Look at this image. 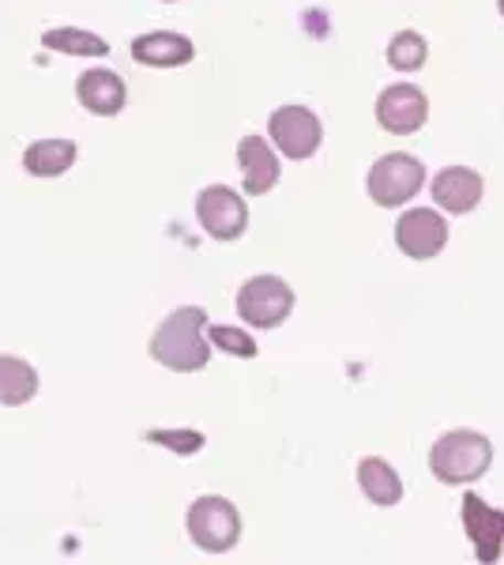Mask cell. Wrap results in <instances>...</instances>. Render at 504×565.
Segmentation results:
<instances>
[{"label":"cell","mask_w":504,"mask_h":565,"mask_svg":"<svg viewBox=\"0 0 504 565\" xmlns=\"http://www.w3.org/2000/svg\"><path fill=\"white\" fill-rule=\"evenodd\" d=\"M148 441L167 445V449L181 452V457H192V452L204 449V434H196V430H151Z\"/></svg>","instance_id":"obj_21"},{"label":"cell","mask_w":504,"mask_h":565,"mask_svg":"<svg viewBox=\"0 0 504 565\" xmlns=\"http://www.w3.org/2000/svg\"><path fill=\"white\" fill-rule=\"evenodd\" d=\"M192 57H196V45L178 31H151L132 39V61L143 68H181Z\"/></svg>","instance_id":"obj_12"},{"label":"cell","mask_w":504,"mask_h":565,"mask_svg":"<svg viewBox=\"0 0 504 565\" xmlns=\"http://www.w3.org/2000/svg\"><path fill=\"white\" fill-rule=\"evenodd\" d=\"M490 463H493V441L474 430L444 434L433 445V452H429V471L441 482H448V487H463V482L482 479L490 471Z\"/></svg>","instance_id":"obj_2"},{"label":"cell","mask_w":504,"mask_h":565,"mask_svg":"<svg viewBox=\"0 0 504 565\" xmlns=\"http://www.w3.org/2000/svg\"><path fill=\"white\" fill-rule=\"evenodd\" d=\"M237 167H242V181L249 196L271 193L275 181H279V159H275L271 143L260 140V136H245L237 143Z\"/></svg>","instance_id":"obj_14"},{"label":"cell","mask_w":504,"mask_h":565,"mask_svg":"<svg viewBox=\"0 0 504 565\" xmlns=\"http://www.w3.org/2000/svg\"><path fill=\"white\" fill-rule=\"evenodd\" d=\"M207 332V343L211 348H218V351H226V354H234V359H256V340L249 332H242V328H230V324H211L204 328Z\"/></svg>","instance_id":"obj_20"},{"label":"cell","mask_w":504,"mask_h":565,"mask_svg":"<svg viewBox=\"0 0 504 565\" xmlns=\"http://www.w3.org/2000/svg\"><path fill=\"white\" fill-rule=\"evenodd\" d=\"M444 242H448V223L433 207H410L396 223V245L410 260L437 257L444 249Z\"/></svg>","instance_id":"obj_9"},{"label":"cell","mask_w":504,"mask_h":565,"mask_svg":"<svg viewBox=\"0 0 504 565\" xmlns=\"http://www.w3.org/2000/svg\"><path fill=\"white\" fill-rule=\"evenodd\" d=\"M497 8H501V15H504V0H497Z\"/></svg>","instance_id":"obj_22"},{"label":"cell","mask_w":504,"mask_h":565,"mask_svg":"<svg viewBox=\"0 0 504 565\" xmlns=\"http://www.w3.org/2000/svg\"><path fill=\"white\" fill-rule=\"evenodd\" d=\"M429 57V45L418 31H399L388 42V65L396 72H418Z\"/></svg>","instance_id":"obj_19"},{"label":"cell","mask_w":504,"mask_h":565,"mask_svg":"<svg viewBox=\"0 0 504 565\" xmlns=\"http://www.w3.org/2000/svg\"><path fill=\"white\" fill-rule=\"evenodd\" d=\"M357 482H362V494L369 498L373 505H396L403 498V479L396 476V468L380 457H365L357 463Z\"/></svg>","instance_id":"obj_17"},{"label":"cell","mask_w":504,"mask_h":565,"mask_svg":"<svg viewBox=\"0 0 504 565\" xmlns=\"http://www.w3.org/2000/svg\"><path fill=\"white\" fill-rule=\"evenodd\" d=\"M268 132H271L275 148L294 162L317 154L320 140H324V125H320V117L305 106H279L268 121Z\"/></svg>","instance_id":"obj_7"},{"label":"cell","mask_w":504,"mask_h":565,"mask_svg":"<svg viewBox=\"0 0 504 565\" xmlns=\"http://www.w3.org/2000/svg\"><path fill=\"white\" fill-rule=\"evenodd\" d=\"M196 218L215 242H234L249 226V204L230 185H207L196 196Z\"/></svg>","instance_id":"obj_6"},{"label":"cell","mask_w":504,"mask_h":565,"mask_svg":"<svg viewBox=\"0 0 504 565\" xmlns=\"http://www.w3.org/2000/svg\"><path fill=\"white\" fill-rule=\"evenodd\" d=\"M482 174L479 170H467V167H448L441 174L433 178V200L437 207L448 215H467L479 207L482 200Z\"/></svg>","instance_id":"obj_13"},{"label":"cell","mask_w":504,"mask_h":565,"mask_svg":"<svg viewBox=\"0 0 504 565\" xmlns=\"http://www.w3.org/2000/svg\"><path fill=\"white\" fill-rule=\"evenodd\" d=\"M76 98L87 114L95 117H117L128 103V87L117 72L109 68H87L84 76L76 79Z\"/></svg>","instance_id":"obj_11"},{"label":"cell","mask_w":504,"mask_h":565,"mask_svg":"<svg viewBox=\"0 0 504 565\" xmlns=\"http://www.w3.org/2000/svg\"><path fill=\"white\" fill-rule=\"evenodd\" d=\"M42 45L53 53H68V57H106L109 42L103 34L79 31V26H57V31H45Z\"/></svg>","instance_id":"obj_18"},{"label":"cell","mask_w":504,"mask_h":565,"mask_svg":"<svg viewBox=\"0 0 504 565\" xmlns=\"http://www.w3.org/2000/svg\"><path fill=\"white\" fill-rule=\"evenodd\" d=\"M463 532L471 540L474 554L479 562H497L501 558V546H504V513L493 505H485L479 494H467L463 498Z\"/></svg>","instance_id":"obj_10"},{"label":"cell","mask_w":504,"mask_h":565,"mask_svg":"<svg viewBox=\"0 0 504 565\" xmlns=\"http://www.w3.org/2000/svg\"><path fill=\"white\" fill-rule=\"evenodd\" d=\"M429 117V98L421 95L415 84H392L380 90L377 98V121L384 132L392 136H410L426 125Z\"/></svg>","instance_id":"obj_8"},{"label":"cell","mask_w":504,"mask_h":565,"mask_svg":"<svg viewBox=\"0 0 504 565\" xmlns=\"http://www.w3.org/2000/svg\"><path fill=\"white\" fill-rule=\"evenodd\" d=\"M39 396V370L15 354H0V404L23 407Z\"/></svg>","instance_id":"obj_16"},{"label":"cell","mask_w":504,"mask_h":565,"mask_svg":"<svg viewBox=\"0 0 504 565\" xmlns=\"http://www.w3.org/2000/svg\"><path fill=\"white\" fill-rule=\"evenodd\" d=\"M294 309V290L279 276H253L237 290V317L253 328H279Z\"/></svg>","instance_id":"obj_4"},{"label":"cell","mask_w":504,"mask_h":565,"mask_svg":"<svg viewBox=\"0 0 504 565\" xmlns=\"http://www.w3.org/2000/svg\"><path fill=\"white\" fill-rule=\"evenodd\" d=\"M426 185V167L415 159V154L392 151L384 159L373 162L369 178H365V189L377 200L380 207H399L407 200L418 196V189Z\"/></svg>","instance_id":"obj_5"},{"label":"cell","mask_w":504,"mask_h":565,"mask_svg":"<svg viewBox=\"0 0 504 565\" xmlns=\"http://www.w3.org/2000/svg\"><path fill=\"white\" fill-rule=\"evenodd\" d=\"M167 4H178V0H167Z\"/></svg>","instance_id":"obj_23"},{"label":"cell","mask_w":504,"mask_h":565,"mask_svg":"<svg viewBox=\"0 0 504 565\" xmlns=\"http://www.w3.org/2000/svg\"><path fill=\"white\" fill-rule=\"evenodd\" d=\"M185 524H189V540L207 554H226L242 540V516H237L234 501L215 494L192 501Z\"/></svg>","instance_id":"obj_3"},{"label":"cell","mask_w":504,"mask_h":565,"mask_svg":"<svg viewBox=\"0 0 504 565\" xmlns=\"http://www.w3.org/2000/svg\"><path fill=\"white\" fill-rule=\"evenodd\" d=\"M79 148L64 136H50V140H39L23 151V170L31 178H61L76 167Z\"/></svg>","instance_id":"obj_15"},{"label":"cell","mask_w":504,"mask_h":565,"mask_svg":"<svg viewBox=\"0 0 504 565\" xmlns=\"http://www.w3.org/2000/svg\"><path fill=\"white\" fill-rule=\"evenodd\" d=\"M204 328H207V313L200 306L173 309L167 321L159 324V332L151 335V359L178 373L204 370L211 362V343Z\"/></svg>","instance_id":"obj_1"}]
</instances>
